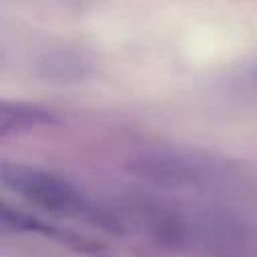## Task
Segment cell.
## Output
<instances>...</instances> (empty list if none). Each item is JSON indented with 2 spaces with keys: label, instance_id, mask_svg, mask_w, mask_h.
<instances>
[{
  "label": "cell",
  "instance_id": "6da1fadb",
  "mask_svg": "<svg viewBox=\"0 0 257 257\" xmlns=\"http://www.w3.org/2000/svg\"><path fill=\"white\" fill-rule=\"evenodd\" d=\"M0 181L4 187L14 191L28 203L42 207L50 213L66 217L94 215L90 201L74 185L48 171L18 163H2Z\"/></svg>",
  "mask_w": 257,
  "mask_h": 257
},
{
  "label": "cell",
  "instance_id": "7a4b0ae2",
  "mask_svg": "<svg viewBox=\"0 0 257 257\" xmlns=\"http://www.w3.org/2000/svg\"><path fill=\"white\" fill-rule=\"evenodd\" d=\"M126 169L163 187H195L217 179V167L211 161L175 151H145L131 157Z\"/></svg>",
  "mask_w": 257,
  "mask_h": 257
},
{
  "label": "cell",
  "instance_id": "3957f363",
  "mask_svg": "<svg viewBox=\"0 0 257 257\" xmlns=\"http://www.w3.org/2000/svg\"><path fill=\"white\" fill-rule=\"evenodd\" d=\"M38 74L50 82H82L92 74V62L78 52L58 50L40 60Z\"/></svg>",
  "mask_w": 257,
  "mask_h": 257
},
{
  "label": "cell",
  "instance_id": "277c9868",
  "mask_svg": "<svg viewBox=\"0 0 257 257\" xmlns=\"http://www.w3.org/2000/svg\"><path fill=\"white\" fill-rule=\"evenodd\" d=\"M56 116L36 104L28 102H2L0 104V135H20L38 126L54 124Z\"/></svg>",
  "mask_w": 257,
  "mask_h": 257
},
{
  "label": "cell",
  "instance_id": "5b68a950",
  "mask_svg": "<svg viewBox=\"0 0 257 257\" xmlns=\"http://www.w3.org/2000/svg\"><path fill=\"white\" fill-rule=\"evenodd\" d=\"M253 78H255V82H257V68L253 70Z\"/></svg>",
  "mask_w": 257,
  "mask_h": 257
}]
</instances>
